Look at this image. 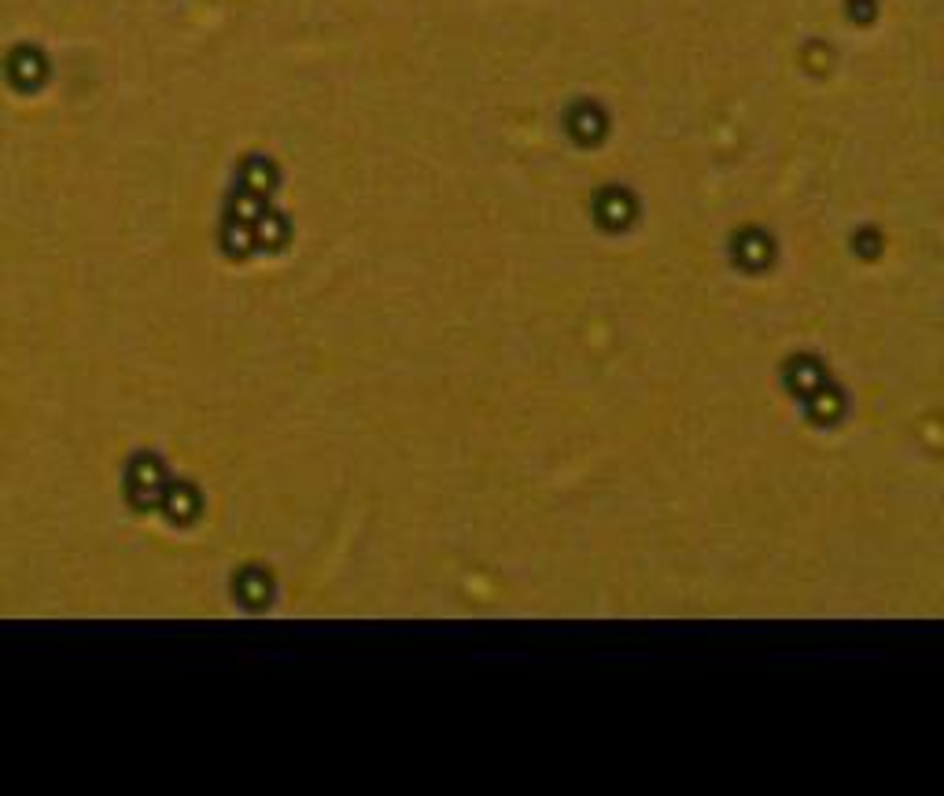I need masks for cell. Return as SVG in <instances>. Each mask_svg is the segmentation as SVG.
<instances>
[]
</instances>
